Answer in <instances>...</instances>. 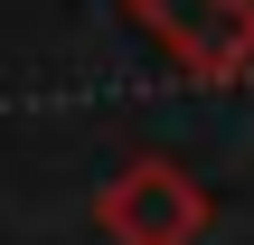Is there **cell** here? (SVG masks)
Masks as SVG:
<instances>
[{"label": "cell", "instance_id": "obj_1", "mask_svg": "<svg viewBox=\"0 0 254 245\" xmlns=\"http://www.w3.org/2000/svg\"><path fill=\"white\" fill-rule=\"evenodd\" d=\"M189 76H236L254 57V0H123Z\"/></svg>", "mask_w": 254, "mask_h": 245}, {"label": "cell", "instance_id": "obj_2", "mask_svg": "<svg viewBox=\"0 0 254 245\" xmlns=\"http://www.w3.org/2000/svg\"><path fill=\"white\" fill-rule=\"evenodd\" d=\"M104 227L123 245H189L207 227V198L179 179V170H160V161H141V170H123L113 189H104Z\"/></svg>", "mask_w": 254, "mask_h": 245}]
</instances>
